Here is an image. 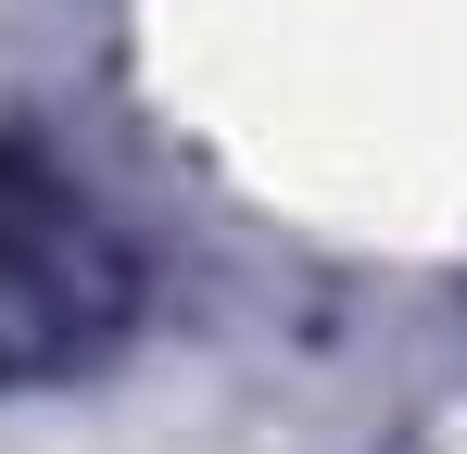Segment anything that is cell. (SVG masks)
<instances>
[{
  "instance_id": "1",
  "label": "cell",
  "mask_w": 467,
  "mask_h": 454,
  "mask_svg": "<svg viewBox=\"0 0 467 454\" xmlns=\"http://www.w3.org/2000/svg\"><path fill=\"white\" fill-rule=\"evenodd\" d=\"M140 328V253L77 164L0 127V391L88 378Z\"/></svg>"
}]
</instances>
